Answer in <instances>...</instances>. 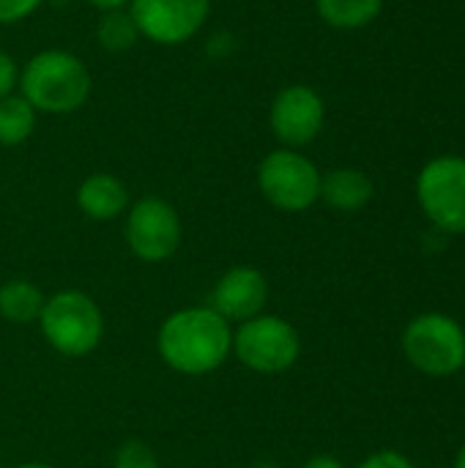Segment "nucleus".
<instances>
[{
    "label": "nucleus",
    "mask_w": 465,
    "mask_h": 468,
    "mask_svg": "<svg viewBox=\"0 0 465 468\" xmlns=\"http://www.w3.org/2000/svg\"><path fill=\"white\" fill-rule=\"evenodd\" d=\"M38 329L44 340L69 359H82L93 354L104 340V313L82 291H58L44 302L38 315Z\"/></svg>",
    "instance_id": "obj_3"
},
{
    "label": "nucleus",
    "mask_w": 465,
    "mask_h": 468,
    "mask_svg": "<svg viewBox=\"0 0 465 468\" xmlns=\"http://www.w3.org/2000/svg\"><path fill=\"white\" fill-rule=\"evenodd\" d=\"M19 85V66L16 60L0 47V99L11 96L14 88Z\"/></svg>",
    "instance_id": "obj_21"
},
{
    "label": "nucleus",
    "mask_w": 465,
    "mask_h": 468,
    "mask_svg": "<svg viewBox=\"0 0 465 468\" xmlns=\"http://www.w3.org/2000/svg\"><path fill=\"white\" fill-rule=\"evenodd\" d=\"M236 359L260 376L288 373L301 356V335L280 315H255L233 329Z\"/></svg>",
    "instance_id": "obj_5"
},
{
    "label": "nucleus",
    "mask_w": 465,
    "mask_h": 468,
    "mask_svg": "<svg viewBox=\"0 0 465 468\" xmlns=\"http://www.w3.org/2000/svg\"><path fill=\"white\" fill-rule=\"evenodd\" d=\"M301 468H345V463L334 455H312Z\"/></svg>",
    "instance_id": "obj_22"
},
{
    "label": "nucleus",
    "mask_w": 465,
    "mask_h": 468,
    "mask_svg": "<svg viewBox=\"0 0 465 468\" xmlns=\"http://www.w3.org/2000/svg\"><path fill=\"white\" fill-rule=\"evenodd\" d=\"M455 468H465V444L460 447V452H458V461H455Z\"/></svg>",
    "instance_id": "obj_24"
},
{
    "label": "nucleus",
    "mask_w": 465,
    "mask_h": 468,
    "mask_svg": "<svg viewBox=\"0 0 465 468\" xmlns=\"http://www.w3.org/2000/svg\"><path fill=\"white\" fill-rule=\"evenodd\" d=\"M36 118L38 112L22 99V96H5L0 99V145L14 148L30 140L36 132Z\"/></svg>",
    "instance_id": "obj_16"
},
{
    "label": "nucleus",
    "mask_w": 465,
    "mask_h": 468,
    "mask_svg": "<svg viewBox=\"0 0 465 468\" xmlns=\"http://www.w3.org/2000/svg\"><path fill=\"white\" fill-rule=\"evenodd\" d=\"M88 3H90L93 8H99V11L104 14V11H118V8H129V3H132V0H88Z\"/></svg>",
    "instance_id": "obj_23"
},
{
    "label": "nucleus",
    "mask_w": 465,
    "mask_h": 468,
    "mask_svg": "<svg viewBox=\"0 0 465 468\" xmlns=\"http://www.w3.org/2000/svg\"><path fill=\"white\" fill-rule=\"evenodd\" d=\"M266 304H269L266 274L255 266H233L217 280L208 307L219 313L227 324H244L255 315H263Z\"/></svg>",
    "instance_id": "obj_11"
},
{
    "label": "nucleus",
    "mask_w": 465,
    "mask_h": 468,
    "mask_svg": "<svg viewBox=\"0 0 465 468\" xmlns=\"http://www.w3.org/2000/svg\"><path fill=\"white\" fill-rule=\"evenodd\" d=\"M14 468H52V466H47V463H38V461H33V463H19V466H14Z\"/></svg>",
    "instance_id": "obj_25"
},
{
    "label": "nucleus",
    "mask_w": 465,
    "mask_h": 468,
    "mask_svg": "<svg viewBox=\"0 0 465 468\" xmlns=\"http://www.w3.org/2000/svg\"><path fill=\"white\" fill-rule=\"evenodd\" d=\"M269 126L271 134L282 143V148L299 151L321 137L326 126V101L315 88L304 82L285 85L271 99Z\"/></svg>",
    "instance_id": "obj_10"
},
{
    "label": "nucleus",
    "mask_w": 465,
    "mask_h": 468,
    "mask_svg": "<svg viewBox=\"0 0 465 468\" xmlns=\"http://www.w3.org/2000/svg\"><path fill=\"white\" fill-rule=\"evenodd\" d=\"M112 468H162V466H159L156 452H153L145 441L132 439V441H123V444L115 450Z\"/></svg>",
    "instance_id": "obj_18"
},
{
    "label": "nucleus",
    "mask_w": 465,
    "mask_h": 468,
    "mask_svg": "<svg viewBox=\"0 0 465 468\" xmlns=\"http://www.w3.org/2000/svg\"><path fill=\"white\" fill-rule=\"evenodd\" d=\"M96 41L107 52H126L140 41V30L129 14V8L104 11L96 25Z\"/></svg>",
    "instance_id": "obj_17"
},
{
    "label": "nucleus",
    "mask_w": 465,
    "mask_h": 468,
    "mask_svg": "<svg viewBox=\"0 0 465 468\" xmlns=\"http://www.w3.org/2000/svg\"><path fill=\"white\" fill-rule=\"evenodd\" d=\"M19 96L44 115H71L85 107L93 77L85 60L69 49H41L19 69Z\"/></svg>",
    "instance_id": "obj_2"
},
{
    "label": "nucleus",
    "mask_w": 465,
    "mask_h": 468,
    "mask_svg": "<svg viewBox=\"0 0 465 468\" xmlns=\"http://www.w3.org/2000/svg\"><path fill=\"white\" fill-rule=\"evenodd\" d=\"M375 195L373 178L359 167H334L321 176V200L343 214L362 211Z\"/></svg>",
    "instance_id": "obj_13"
},
{
    "label": "nucleus",
    "mask_w": 465,
    "mask_h": 468,
    "mask_svg": "<svg viewBox=\"0 0 465 468\" xmlns=\"http://www.w3.org/2000/svg\"><path fill=\"white\" fill-rule=\"evenodd\" d=\"M44 302V291L30 280H8L0 285V318L8 324H36Z\"/></svg>",
    "instance_id": "obj_14"
},
{
    "label": "nucleus",
    "mask_w": 465,
    "mask_h": 468,
    "mask_svg": "<svg viewBox=\"0 0 465 468\" xmlns=\"http://www.w3.org/2000/svg\"><path fill=\"white\" fill-rule=\"evenodd\" d=\"M44 0H0V25H16L38 11Z\"/></svg>",
    "instance_id": "obj_19"
},
{
    "label": "nucleus",
    "mask_w": 465,
    "mask_h": 468,
    "mask_svg": "<svg viewBox=\"0 0 465 468\" xmlns=\"http://www.w3.org/2000/svg\"><path fill=\"white\" fill-rule=\"evenodd\" d=\"M123 239L132 255L143 263H164L170 261L184 239V225L173 203L164 197H140L126 211Z\"/></svg>",
    "instance_id": "obj_8"
},
{
    "label": "nucleus",
    "mask_w": 465,
    "mask_h": 468,
    "mask_svg": "<svg viewBox=\"0 0 465 468\" xmlns=\"http://www.w3.org/2000/svg\"><path fill=\"white\" fill-rule=\"evenodd\" d=\"M417 203L425 219L449 236L465 233V156L441 154L417 176Z\"/></svg>",
    "instance_id": "obj_7"
},
{
    "label": "nucleus",
    "mask_w": 465,
    "mask_h": 468,
    "mask_svg": "<svg viewBox=\"0 0 465 468\" xmlns=\"http://www.w3.org/2000/svg\"><path fill=\"white\" fill-rule=\"evenodd\" d=\"M321 170L296 148H277L258 165V189L277 211L301 214L321 200Z\"/></svg>",
    "instance_id": "obj_6"
},
{
    "label": "nucleus",
    "mask_w": 465,
    "mask_h": 468,
    "mask_svg": "<svg viewBox=\"0 0 465 468\" xmlns=\"http://www.w3.org/2000/svg\"><path fill=\"white\" fill-rule=\"evenodd\" d=\"M315 11L334 30H362L381 16L384 0H315Z\"/></svg>",
    "instance_id": "obj_15"
},
{
    "label": "nucleus",
    "mask_w": 465,
    "mask_h": 468,
    "mask_svg": "<svg viewBox=\"0 0 465 468\" xmlns=\"http://www.w3.org/2000/svg\"><path fill=\"white\" fill-rule=\"evenodd\" d=\"M129 189L112 173H93L77 189V208L93 222H112L129 211Z\"/></svg>",
    "instance_id": "obj_12"
},
{
    "label": "nucleus",
    "mask_w": 465,
    "mask_h": 468,
    "mask_svg": "<svg viewBox=\"0 0 465 468\" xmlns=\"http://www.w3.org/2000/svg\"><path fill=\"white\" fill-rule=\"evenodd\" d=\"M403 354L430 378H447L465 367V329L444 313L417 315L403 332Z\"/></svg>",
    "instance_id": "obj_4"
},
{
    "label": "nucleus",
    "mask_w": 465,
    "mask_h": 468,
    "mask_svg": "<svg viewBox=\"0 0 465 468\" xmlns=\"http://www.w3.org/2000/svg\"><path fill=\"white\" fill-rule=\"evenodd\" d=\"M356 468H417L411 463L408 455L397 452V450H381V452H373L370 458H365Z\"/></svg>",
    "instance_id": "obj_20"
},
{
    "label": "nucleus",
    "mask_w": 465,
    "mask_h": 468,
    "mask_svg": "<svg viewBox=\"0 0 465 468\" xmlns=\"http://www.w3.org/2000/svg\"><path fill=\"white\" fill-rule=\"evenodd\" d=\"M129 14L140 38L159 47L192 41L211 14V0H132Z\"/></svg>",
    "instance_id": "obj_9"
},
{
    "label": "nucleus",
    "mask_w": 465,
    "mask_h": 468,
    "mask_svg": "<svg viewBox=\"0 0 465 468\" xmlns=\"http://www.w3.org/2000/svg\"><path fill=\"white\" fill-rule=\"evenodd\" d=\"M156 351L181 376H208L233 354V326L211 307H184L159 326Z\"/></svg>",
    "instance_id": "obj_1"
}]
</instances>
